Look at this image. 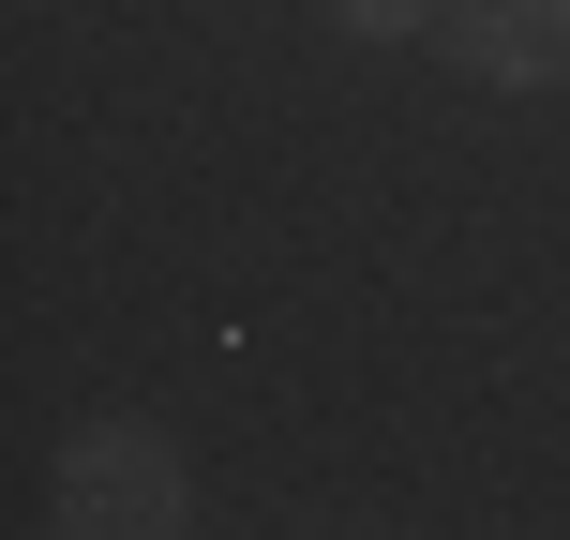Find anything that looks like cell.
<instances>
[{"instance_id":"3957f363","label":"cell","mask_w":570,"mask_h":540,"mask_svg":"<svg viewBox=\"0 0 570 540\" xmlns=\"http://www.w3.org/2000/svg\"><path fill=\"white\" fill-rule=\"evenodd\" d=\"M345 30H361V46H405V30H435V0H331Z\"/></svg>"},{"instance_id":"7a4b0ae2","label":"cell","mask_w":570,"mask_h":540,"mask_svg":"<svg viewBox=\"0 0 570 540\" xmlns=\"http://www.w3.org/2000/svg\"><path fill=\"white\" fill-rule=\"evenodd\" d=\"M451 60L481 90H570V0H451Z\"/></svg>"},{"instance_id":"6da1fadb","label":"cell","mask_w":570,"mask_h":540,"mask_svg":"<svg viewBox=\"0 0 570 540\" xmlns=\"http://www.w3.org/2000/svg\"><path fill=\"white\" fill-rule=\"evenodd\" d=\"M196 526V481L150 421H90L60 435V495H46V540H180Z\"/></svg>"}]
</instances>
